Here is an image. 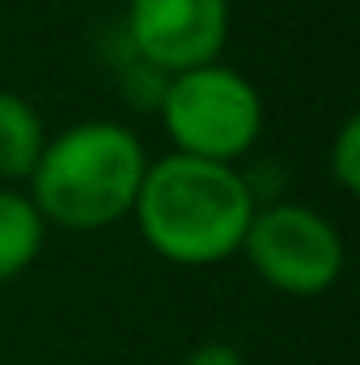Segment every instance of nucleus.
Wrapping results in <instances>:
<instances>
[{
  "label": "nucleus",
  "instance_id": "9",
  "mask_svg": "<svg viewBox=\"0 0 360 365\" xmlns=\"http://www.w3.org/2000/svg\"><path fill=\"white\" fill-rule=\"evenodd\" d=\"M182 365H246V357L233 349V344H221V340H212V344H199L191 357Z\"/></svg>",
  "mask_w": 360,
  "mask_h": 365
},
{
  "label": "nucleus",
  "instance_id": "1",
  "mask_svg": "<svg viewBox=\"0 0 360 365\" xmlns=\"http://www.w3.org/2000/svg\"><path fill=\"white\" fill-rule=\"evenodd\" d=\"M259 195L229 162L170 153L149 162L132 217L144 242L182 268H208L242 251Z\"/></svg>",
  "mask_w": 360,
  "mask_h": 365
},
{
  "label": "nucleus",
  "instance_id": "3",
  "mask_svg": "<svg viewBox=\"0 0 360 365\" xmlns=\"http://www.w3.org/2000/svg\"><path fill=\"white\" fill-rule=\"evenodd\" d=\"M157 110L174 140V153L203 158V162L233 166L242 153L255 149V140L263 132L259 90L225 64L174 73L157 98Z\"/></svg>",
  "mask_w": 360,
  "mask_h": 365
},
{
  "label": "nucleus",
  "instance_id": "7",
  "mask_svg": "<svg viewBox=\"0 0 360 365\" xmlns=\"http://www.w3.org/2000/svg\"><path fill=\"white\" fill-rule=\"evenodd\" d=\"M47 221L30 195L0 187V284L21 276L43 251Z\"/></svg>",
  "mask_w": 360,
  "mask_h": 365
},
{
  "label": "nucleus",
  "instance_id": "5",
  "mask_svg": "<svg viewBox=\"0 0 360 365\" xmlns=\"http://www.w3.org/2000/svg\"><path fill=\"white\" fill-rule=\"evenodd\" d=\"M127 38L136 60L166 77L216 64L229 38V0H127Z\"/></svg>",
  "mask_w": 360,
  "mask_h": 365
},
{
  "label": "nucleus",
  "instance_id": "6",
  "mask_svg": "<svg viewBox=\"0 0 360 365\" xmlns=\"http://www.w3.org/2000/svg\"><path fill=\"white\" fill-rule=\"evenodd\" d=\"M43 145H47V128H43L38 110L21 93L0 90V179H30L43 158Z\"/></svg>",
  "mask_w": 360,
  "mask_h": 365
},
{
  "label": "nucleus",
  "instance_id": "8",
  "mask_svg": "<svg viewBox=\"0 0 360 365\" xmlns=\"http://www.w3.org/2000/svg\"><path fill=\"white\" fill-rule=\"evenodd\" d=\"M331 175H335V182H339L348 195L360 191V119L356 115H348V119L339 123V132H335V145H331Z\"/></svg>",
  "mask_w": 360,
  "mask_h": 365
},
{
  "label": "nucleus",
  "instance_id": "2",
  "mask_svg": "<svg viewBox=\"0 0 360 365\" xmlns=\"http://www.w3.org/2000/svg\"><path fill=\"white\" fill-rule=\"evenodd\" d=\"M144 170L149 158L136 132H127L115 119H90L47 140L26 182L47 225L102 230L132 212Z\"/></svg>",
  "mask_w": 360,
  "mask_h": 365
},
{
  "label": "nucleus",
  "instance_id": "4",
  "mask_svg": "<svg viewBox=\"0 0 360 365\" xmlns=\"http://www.w3.org/2000/svg\"><path fill=\"white\" fill-rule=\"evenodd\" d=\"M242 251H246L250 268L263 276L271 289L292 293V297L327 293L344 272L339 230L305 204L255 208L250 230L242 238Z\"/></svg>",
  "mask_w": 360,
  "mask_h": 365
}]
</instances>
